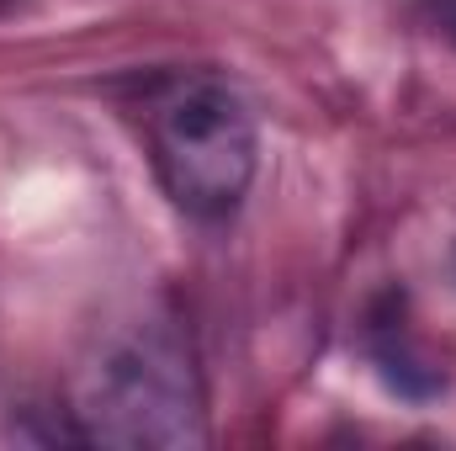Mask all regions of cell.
Segmentation results:
<instances>
[{
    "label": "cell",
    "instance_id": "6da1fadb",
    "mask_svg": "<svg viewBox=\"0 0 456 451\" xmlns=\"http://www.w3.org/2000/svg\"><path fill=\"white\" fill-rule=\"evenodd\" d=\"M149 154L191 218H228L255 181V117L218 75H181L149 96Z\"/></svg>",
    "mask_w": 456,
    "mask_h": 451
},
{
    "label": "cell",
    "instance_id": "7a4b0ae2",
    "mask_svg": "<svg viewBox=\"0 0 456 451\" xmlns=\"http://www.w3.org/2000/svg\"><path fill=\"white\" fill-rule=\"evenodd\" d=\"M80 425L107 447H191L202 441L197 377L181 340L143 324L107 340L80 372Z\"/></svg>",
    "mask_w": 456,
    "mask_h": 451
},
{
    "label": "cell",
    "instance_id": "3957f363",
    "mask_svg": "<svg viewBox=\"0 0 456 451\" xmlns=\"http://www.w3.org/2000/svg\"><path fill=\"white\" fill-rule=\"evenodd\" d=\"M11 5H21V0H0V16H5V11H11Z\"/></svg>",
    "mask_w": 456,
    "mask_h": 451
}]
</instances>
